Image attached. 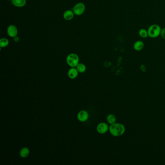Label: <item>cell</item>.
<instances>
[{
	"label": "cell",
	"instance_id": "cell-1",
	"mask_svg": "<svg viewBox=\"0 0 165 165\" xmlns=\"http://www.w3.org/2000/svg\"><path fill=\"white\" fill-rule=\"evenodd\" d=\"M109 131L114 137H120L125 132V127L122 123H115L110 126Z\"/></svg>",
	"mask_w": 165,
	"mask_h": 165
},
{
	"label": "cell",
	"instance_id": "cell-2",
	"mask_svg": "<svg viewBox=\"0 0 165 165\" xmlns=\"http://www.w3.org/2000/svg\"><path fill=\"white\" fill-rule=\"evenodd\" d=\"M162 29L157 24H153L149 27L148 29V33L149 37L155 38L160 36Z\"/></svg>",
	"mask_w": 165,
	"mask_h": 165
},
{
	"label": "cell",
	"instance_id": "cell-3",
	"mask_svg": "<svg viewBox=\"0 0 165 165\" xmlns=\"http://www.w3.org/2000/svg\"><path fill=\"white\" fill-rule=\"evenodd\" d=\"M66 61L67 64L70 67H76L79 64V59L77 54L71 53L67 56Z\"/></svg>",
	"mask_w": 165,
	"mask_h": 165
},
{
	"label": "cell",
	"instance_id": "cell-4",
	"mask_svg": "<svg viewBox=\"0 0 165 165\" xmlns=\"http://www.w3.org/2000/svg\"><path fill=\"white\" fill-rule=\"evenodd\" d=\"M85 10V5L82 3H77L73 8L74 13L77 16H80L83 14Z\"/></svg>",
	"mask_w": 165,
	"mask_h": 165
},
{
	"label": "cell",
	"instance_id": "cell-5",
	"mask_svg": "<svg viewBox=\"0 0 165 165\" xmlns=\"http://www.w3.org/2000/svg\"><path fill=\"white\" fill-rule=\"evenodd\" d=\"M109 125L105 123H100L97 127V131L99 134H104L109 131Z\"/></svg>",
	"mask_w": 165,
	"mask_h": 165
},
{
	"label": "cell",
	"instance_id": "cell-6",
	"mask_svg": "<svg viewBox=\"0 0 165 165\" xmlns=\"http://www.w3.org/2000/svg\"><path fill=\"white\" fill-rule=\"evenodd\" d=\"M89 115L88 112L85 110H80L77 114V119L79 122H85L88 120Z\"/></svg>",
	"mask_w": 165,
	"mask_h": 165
},
{
	"label": "cell",
	"instance_id": "cell-7",
	"mask_svg": "<svg viewBox=\"0 0 165 165\" xmlns=\"http://www.w3.org/2000/svg\"><path fill=\"white\" fill-rule=\"evenodd\" d=\"M7 32L10 37H15L18 35V29L16 26L10 25L8 27Z\"/></svg>",
	"mask_w": 165,
	"mask_h": 165
},
{
	"label": "cell",
	"instance_id": "cell-8",
	"mask_svg": "<svg viewBox=\"0 0 165 165\" xmlns=\"http://www.w3.org/2000/svg\"><path fill=\"white\" fill-rule=\"evenodd\" d=\"M79 73V71H77L76 67H71V68L69 69L67 75L69 78L73 79L77 77Z\"/></svg>",
	"mask_w": 165,
	"mask_h": 165
},
{
	"label": "cell",
	"instance_id": "cell-9",
	"mask_svg": "<svg viewBox=\"0 0 165 165\" xmlns=\"http://www.w3.org/2000/svg\"><path fill=\"white\" fill-rule=\"evenodd\" d=\"M144 44L142 41H137L134 43L133 48L135 51H140L142 50L144 48Z\"/></svg>",
	"mask_w": 165,
	"mask_h": 165
},
{
	"label": "cell",
	"instance_id": "cell-10",
	"mask_svg": "<svg viewBox=\"0 0 165 165\" xmlns=\"http://www.w3.org/2000/svg\"><path fill=\"white\" fill-rule=\"evenodd\" d=\"M30 150L28 148L25 147L21 149V150L19 151V155L21 158H25L29 156V155H30Z\"/></svg>",
	"mask_w": 165,
	"mask_h": 165
},
{
	"label": "cell",
	"instance_id": "cell-11",
	"mask_svg": "<svg viewBox=\"0 0 165 165\" xmlns=\"http://www.w3.org/2000/svg\"><path fill=\"white\" fill-rule=\"evenodd\" d=\"M63 16L65 20L69 21L73 19L74 16V13L73 11L66 10L64 12Z\"/></svg>",
	"mask_w": 165,
	"mask_h": 165
},
{
	"label": "cell",
	"instance_id": "cell-12",
	"mask_svg": "<svg viewBox=\"0 0 165 165\" xmlns=\"http://www.w3.org/2000/svg\"><path fill=\"white\" fill-rule=\"evenodd\" d=\"M12 3L14 6L22 8L26 4V0H12Z\"/></svg>",
	"mask_w": 165,
	"mask_h": 165
},
{
	"label": "cell",
	"instance_id": "cell-13",
	"mask_svg": "<svg viewBox=\"0 0 165 165\" xmlns=\"http://www.w3.org/2000/svg\"><path fill=\"white\" fill-rule=\"evenodd\" d=\"M107 123L111 125L115 123L116 121V118L114 115L112 114H110L107 117Z\"/></svg>",
	"mask_w": 165,
	"mask_h": 165
},
{
	"label": "cell",
	"instance_id": "cell-14",
	"mask_svg": "<svg viewBox=\"0 0 165 165\" xmlns=\"http://www.w3.org/2000/svg\"><path fill=\"white\" fill-rule=\"evenodd\" d=\"M79 73H84L86 70V66L82 63H79L76 67Z\"/></svg>",
	"mask_w": 165,
	"mask_h": 165
},
{
	"label": "cell",
	"instance_id": "cell-15",
	"mask_svg": "<svg viewBox=\"0 0 165 165\" xmlns=\"http://www.w3.org/2000/svg\"><path fill=\"white\" fill-rule=\"evenodd\" d=\"M138 34L140 37L143 38H147L149 36L147 30H145V29H141L139 31Z\"/></svg>",
	"mask_w": 165,
	"mask_h": 165
},
{
	"label": "cell",
	"instance_id": "cell-16",
	"mask_svg": "<svg viewBox=\"0 0 165 165\" xmlns=\"http://www.w3.org/2000/svg\"><path fill=\"white\" fill-rule=\"evenodd\" d=\"M9 44V41L8 39L3 38L0 40V47L1 48H5Z\"/></svg>",
	"mask_w": 165,
	"mask_h": 165
},
{
	"label": "cell",
	"instance_id": "cell-17",
	"mask_svg": "<svg viewBox=\"0 0 165 165\" xmlns=\"http://www.w3.org/2000/svg\"><path fill=\"white\" fill-rule=\"evenodd\" d=\"M160 36L162 38L165 40V27L162 29L161 31Z\"/></svg>",
	"mask_w": 165,
	"mask_h": 165
},
{
	"label": "cell",
	"instance_id": "cell-18",
	"mask_svg": "<svg viewBox=\"0 0 165 165\" xmlns=\"http://www.w3.org/2000/svg\"><path fill=\"white\" fill-rule=\"evenodd\" d=\"M14 41L16 42H18L19 41V39L18 37L16 36V37H14Z\"/></svg>",
	"mask_w": 165,
	"mask_h": 165
},
{
	"label": "cell",
	"instance_id": "cell-19",
	"mask_svg": "<svg viewBox=\"0 0 165 165\" xmlns=\"http://www.w3.org/2000/svg\"><path fill=\"white\" fill-rule=\"evenodd\" d=\"M8 1H10V0H8Z\"/></svg>",
	"mask_w": 165,
	"mask_h": 165
}]
</instances>
